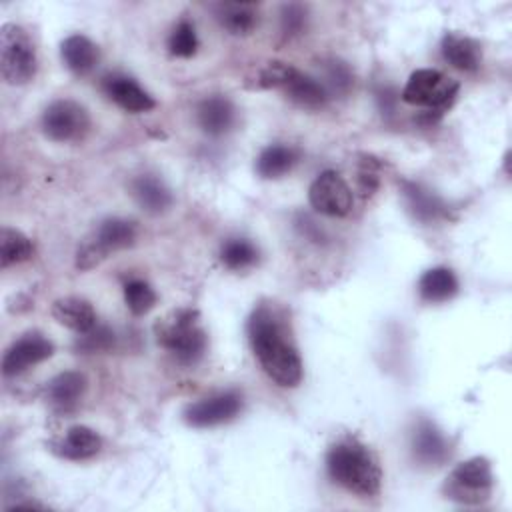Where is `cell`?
Here are the masks:
<instances>
[{
	"label": "cell",
	"mask_w": 512,
	"mask_h": 512,
	"mask_svg": "<svg viewBox=\"0 0 512 512\" xmlns=\"http://www.w3.org/2000/svg\"><path fill=\"white\" fill-rule=\"evenodd\" d=\"M248 342L262 370L278 386L294 388L302 380V360L290 338L284 312L270 304H258L246 324Z\"/></svg>",
	"instance_id": "cell-1"
},
{
	"label": "cell",
	"mask_w": 512,
	"mask_h": 512,
	"mask_svg": "<svg viewBox=\"0 0 512 512\" xmlns=\"http://www.w3.org/2000/svg\"><path fill=\"white\" fill-rule=\"evenodd\" d=\"M328 476L344 490L370 498L380 492L382 470L374 452L356 438H344L326 452Z\"/></svg>",
	"instance_id": "cell-2"
},
{
	"label": "cell",
	"mask_w": 512,
	"mask_h": 512,
	"mask_svg": "<svg viewBox=\"0 0 512 512\" xmlns=\"http://www.w3.org/2000/svg\"><path fill=\"white\" fill-rule=\"evenodd\" d=\"M158 344L182 364H196L208 346L204 328L198 324V312L192 308L174 310L154 324Z\"/></svg>",
	"instance_id": "cell-3"
},
{
	"label": "cell",
	"mask_w": 512,
	"mask_h": 512,
	"mask_svg": "<svg viewBox=\"0 0 512 512\" xmlns=\"http://www.w3.org/2000/svg\"><path fill=\"white\" fill-rule=\"evenodd\" d=\"M492 464L484 456H472L460 462L444 480L442 494L458 504L476 506L492 496Z\"/></svg>",
	"instance_id": "cell-4"
},
{
	"label": "cell",
	"mask_w": 512,
	"mask_h": 512,
	"mask_svg": "<svg viewBox=\"0 0 512 512\" xmlns=\"http://www.w3.org/2000/svg\"><path fill=\"white\" fill-rule=\"evenodd\" d=\"M38 60L28 32L18 24H4L0 30V72L6 84L22 86L36 74Z\"/></svg>",
	"instance_id": "cell-5"
},
{
	"label": "cell",
	"mask_w": 512,
	"mask_h": 512,
	"mask_svg": "<svg viewBox=\"0 0 512 512\" xmlns=\"http://www.w3.org/2000/svg\"><path fill=\"white\" fill-rule=\"evenodd\" d=\"M136 224L126 218H106L94 234L76 250V268L90 270L112 252L124 250L136 242Z\"/></svg>",
	"instance_id": "cell-6"
},
{
	"label": "cell",
	"mask_w": 512,
	"mask_h": 512,
	"mask_svg": "<svg viewBox=\"0 0 512 512\" xmlns=\"http://www.w3.org/2000/svg\"><path fill=\"white\" fill-rule=\"evenodd\" d=\"M458 82L434 68L414 70L402 90V100L412 106L428 108L436 114L448 110L458 96Z\"/></svg>",
	"instance_id": "cell-7"
},
{
	"label": "cell",
	"mask_w": 512,
	"mask_h": 512,
	"mask_svg": "<svg viewBox=\"0 0 512 512\" xmlns=\"http://www.w3.org/2000/svg\"><path fill=\"white\" fill-rule=\"evenodd\" d=\"M42 130L54 142L82 140L90 130L88 110L70 98L54 100L42 112Z\"/></svg>",
	"instance_id": "cell-8"
},
{
	"label": "cell",
	"mask_w": 512,
	"mask_h": 512,
	"mask_svg": "<svg viewBox=\"0 0 512 512\" xmlns=\"http://www.w3.org/2000/svg\"><path fill=\"white\" fill-rule=\"evenodd\" d=\"M312 208L324 216L342 218L352 210L354 196L346 180L336 170L320 172L308 188Z\"/></svg>",
	"instance_id": "cell-9"
},
{
	"label": "cell",
	"mask_w": 512,
	"mask_h": 512,
	"mask_svg": "<svg viewBox=\"0 0 512 512\" xmlns=\"http://www.w3.org/2000/svg\"><path fill=\"white\" fill-rule=\"evenodd\" d=\"M242 410V396L236 390H224L198 402H192L184 410V420L192 428H212L234 420Z\"/></svg>",
	"instance_id": "cell-10"
},
{
	"label": "cell",
	"mask_w": 512,
	"mask_h": 512,
	"mask_svg": "<svg viewBox=\"0 0 512 512\" xmlns=\"http://www.w3.org/2000/svg\"><path fill=\"white\" fill-rule=\"evenodd\" d=\"M54 354V344L40 332H28L14 340L4 356H2V374L6 378L18 376L32 368L34 364H40L48 360Z\"/></svg>",
	"instance_id": "cell-11"
},
{
	"label": "cell",
	"mask_w": 512,
	"mask_h": 512,
	"mask_svg": "<svg viewBox=\"0 0 512 512\" xmlns=\"http://www.w3.org/2000/svg\"><path fill=\"white\" fill-rule=\"evenodd\" d=\"M106 96L116 102L120 108H124L126 112H148L156 106L154 98L130 76H122V74H112L108 78H104L102 84Z\"/></svg>",
	"instance_id": "cell-12"
},
{
	"label": "cell",
	"mask_w": 512,
	"mask_h": 512,
	"mask_svg": "<svg viewBox=\"0 0 512 512\" xmlns=\"http://www.w3.org/2000/svg\"><path fill=\"white\" fill-rule=\"evenodd\" d=\"M196 120L204 134L224 136L226 132L232 130L236 122V108L226 96L212 94L200 100L196 108Z\"/></svg>",
	"instance_id": "cell-13"
},
{
	"label": "cell",
	"mask_w": 512,
	"mask_h": 512,
	"mask_svg": "<svg viewBox=\"0 0 512 512\" xmlns=\"http://www.w3.org/2000/svg\"><path fill=\"white\" fill-rule=\"evenodd\" d=\"M86 376L78 370H66L56 374L48 384H46V400L48 404L58 410V412H68L76 408L80 398L86 392Z\"/></svg>",
	"instance_id": "cell-14"
},
{
	"label": "cell",
	"mask_w": 512,
	"mask_h": 512,
	"mask_svg": "<svg viewBox=\"0 0 512 512\" xmlns=\"http://www.w3.org/2000/svg\"><path fill=\"white\" fill-rule=\"evenodd\" d=\"M412 454L420 464L440 466L450 456L446 436L428 420L420 422L412 432Z\"/></svg>",
	"instance_id": "cell-15"
},
{
	"label": "cell",
	"mask_w": 512,
	"mask_h": 512,
	"mask_svg": "<svg viewBox=\"0 0 512 512\" xmlns=\"http://www.w3.org/2000/svg\"><path fill=\"white\" fill-rule=\"evenodd\" d=\"M102 448V438L90 426H72L62 438L52 442V452L66 460H88Z\"/></svg>",
	"instance_id": "cell-16"
},
{
	"label": "cell",
	"mask_w": 512,
	"mask_h": 512,
	"mask_svg": "<svg viewBox=\"0 0 512 512\" xmlns=\"http://www.w3.org/2000/svg\"><path fill=\"white\" fill-rule=\"evenodd\" d=\"M440 50H442L444 60L460 72H476L480 68L482 48L474 38H470L466 34L448 32L442 38Z\"/></svg>",
	"instance_id": "cell-17"
},
{
	"label": "cell",
	"mask_w": 512,
	"mask_h": 512,
	"mask_svg": "<svg viewBox=\"0 0 512 512\" xmlns=\"http://www.w3.org/2000/svg\"><path fill=\"white\" fill-rule=\"evenodd\" d=\"M60 56L64 66L76 76L90 74L100 62L98 46L84 34H70L60 44Z\"/></svg>",
	"instance_id": "cell-18"
},
{
	"label": "cell",
	"mask_w": 512,
	"mask_h": 512,
	"mask_svg": "<svg viewBox=\"0 0 512 512\" xmlns=\"http://www.w3.org/2000/svg\"><path fill=\"white\" fill-rule=\"evenodd\" d=\"M130 194L136 200V204L150 214L166 212L174 200L170 188L154 174L136 176L130 182Z\"/></svg>",
	"instance_id": "cell-19"
},
{
	"label": "cell",
	"mask_w": 512,
	"mask_h": 512,
	"mask_svg": "<svg viewBox=\"0 0 512 512\" xmlns=\"http://www.w3.org/2000/svg\"><path fill=\"white\" fill-rule=\"evenodd\" d=\"M52 316L76 334L90 332L98 322L92 304L78 296H64L52 304Z\"/></svg>",
	"instance_id": "cell-20"
},
{
	"label": "cell",
	"mask_w": 512,
	"mask_h": 512,
	"mask_svg": "<svg viewBox=\"0 0 512 512\" xmlns=\"http://www.w3.org/2000/svg\"><path fill=\"white\" fill-rule=\"evenodd\" d=\"M282 90L290 102H294L304 110H320L330 98V92L324 86V82L300 70H296V74L290 78V82Z\"/></svg>",
	"instance_id": "cell-21"
},
{
	"label": "cell",
	"mask_w": 512,
	"mask_h": 512,
	"mask_svg": "<svg viewBox=\"0 0 512 512\" xmlns=\"http://www.w3.org/2000/svg\"><path fill=\"white\" fill-rule=\"evenodd\" d=\"M418 294L424 302L430 304L448 302L458 294V278L450 268L434 266L420 276Z\"/></svg>",
	"instance_id": "cell-22"
},
{
	"label": "cell",
	"mask_w": 512,
	"mask_h": 512,
	"mask_svg": "<svg viewBox=\"0 0 512 512\" xmlns=\"http://www.w3.org/2000/svg\"><path fill=\"white\" fill-rule=\"evenodd\" d=\"M216 20L234 36L250 34L258 24V8L250 2H220L214 6Z\"/></svg>",
	"instance_id": "cell-23"
},
{
	"label": "cell",
	"mask_w": 512,
	"mask_h": 512,
	"mask_svg": "<svg viewBox=\"0 0 512 512\" xmlns=\"http://www.w3.org/2000/svg\"><path fill=\"white\" fill-rule=\"evenodd\" d=\"M298 158H300V154L296 148L286 146V144H270L258 154L256 172L260 178L274 180V178L288 174L296 166Z\"/></svg>",
	"instance_id": "cell-24"
},
{
	"label": "cell",
	"mask_w": 512,
	"mask_h": 512,
	"mask_svg": "<svg viewBox=\"0 0 512 512\" xmlns=\"http://www.w3.org/2000/svg\"><path fill=\"white\" fill-rule=\"evenodd\" d=\"M404 198H406L408 210L420 222H434L446 214L444 202L432 190H428L416 182L404 184Z\"/></svg>",
	"instance_id": "cell-25"
},
{
	"label": "cell",
	"mask_w": 512,
	"mask_h": 512,
	"mask_svg": "<svg viewBox=\"0 0 512 512\" xmlns=\"http://www.w3.org/2000/svg\"><path fill=\"white\" fill-rule=\"evenodd\" d=\"M34 252V246L26 234L16 228L4 226L0 232V268H10L26 262Z\"/></svg>",
	"instance_id": "cell-26"
},
{
	"label": "cell",
	"mask_w": 512,
	"mask_h": 512,
	"mask_svg": "<svg viewBox=\"0 0 512 512\" xmlns=\"http://www.w3.org/2000/svg\"><path fill=\"white\" fill-rule=\"evenodd\" d=\"M220 260L230 270H246L258 262V248L246 238H230L220 248Z\"/></svg>",
	"instance_id": "cell-27"
},
{
	"label": "cell",
	"mask_w": 512,
	"mask_h": 512,
	"mask_svg": "<svg viewBox=\"0 0 512 512\" xmlns=\"http://www.w3.org/2000/svg\"><path fill=\"white\" fill-rule=\"evenodd\" d=\"M124 302L134 316H144L156 306L158 296L148 282L140 278H132L124 284Z\"/></svg>",
	"instance_id": "cell-28"
},
{
	"label": "cell",
	"mask_w": 512,
	"mask_h": 512,
	"mask_svg": "<svg viewBox=\"0 0 512 512\" xmlns=\"http://www.w3.org/2000/svg\"><path fill=\"white\" fill-rule=\"evenodd\" d=\"M198 50V36L196 28L190 20L182 18L168 36V52L178 58H190Z\"/></svg>",
	"instance_id": "cell-29"
},
{
	"label": "cell",
	"mask_w": 512,
	"mask_h": 512,
	"mask_svg": "<svg viewBox=\"0 0 512 512\" xmlns=\"http://www.w3.org/2000/svg\"><path fill=\"white\" fill-rule=\"evenodd\" d=\"M296 66L288 64V62H282V60H272V62H266L264 68H260V72L256 74V80H254V88H284L290 78L296 74Z\"/></svg>",
	"instance_id": "cell-30"
},
{
	"label": "cell",
	"mask_w": 512,
	"mask_h": 512,
	"mask_svg": "<svg viewBox=\"0 0 512 512\" xmlns=\"http://www.w3.org/2000/svg\"><path fill=\"white\" fill-rule=\"evenodd\" d=\"M306 20H308L306 6H302V4H284L282 10H280V32L286 38L298 36V34L304 32Z\"/></svg>",
	"instance_id": "cell-31"
},
{
	"label": "cell",
	"mask_w": 512,
	"mask_h": 512,
	"mask_svg": "<svg viewBox=\"0 0 512 512\" xmlns=\"http://www.w3.org/2000/svg\"><path fill=\"white\" fill-rule=\"evenodd\" d=\"M78 348L84 352H100V350H108L114 342V334L110 328L106 326H94L90 332L86 334H78Z\"/></svg>",
	"instance_id": "cell-32"
},
{
	"label": "cell",
	"mask_w": 512,
	"mask_h": 512,
	"mask_svg": "<svg viewBox=\"0 0 512 512\" xmlns=\"http://www.w3.org/2000/svg\"><path fill=\"white\" fill-rule=\"evenodd\" d=\"M326 88L330 86L332 90H338V92H346L348 88H350V84H352V72H350V68L344 64V62H338V60H334V62H330V66H328V72H326Z\"/></svg>",
	"instance_id": "cell-33"
},
{
	"label": "cell",
	"mask_w": 512,
	"mask_h": 512,
	"mask_svg": "<svg viewBox=\"0 0 512 512\" xmlns=\"http://www.w3.org/2000/svg\"><path fill=\"white\" fill-rule=\"evenodd\" d=\"M358 182H360V190L364 194H372L378 188V170L376 164L372 162V158H366L358 170Z\"/></svg>",
	"instance_id": "cell-34"
}]
</instances>
